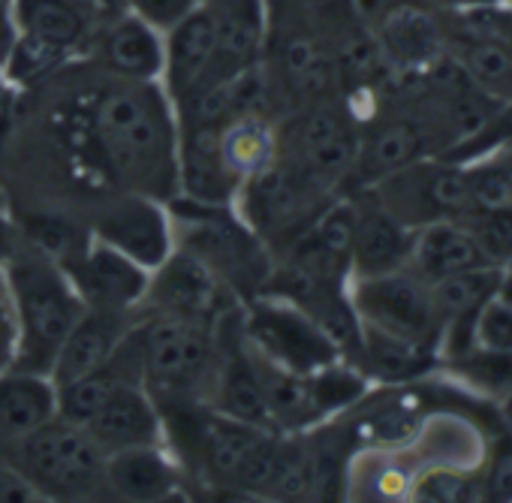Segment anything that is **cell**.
<instances>
[{
    "label": "cell",
    "instance_id": "obj_24",
    "mask_svg": "<svg viewBox=\"0 0 512 503\" xmlns=\"http://www.w3.org/2000/svg\"><path fill=\"white\" fill-rule=\"evenodd\" d=\"M428 145H431V133L422 121H413V118L389 121V124L377 127L365 142H359L353 172L365 184H374V181L422 160Z\"/></svg>",
    "mask_w": 512,
    "mask_h": 503
},
{
    "label": "cell",
    "instance_id": "obj_32",
    "mask_svg": "<svg viewBox=\"0 0 512 503\" xmlns=\"http://www.w3.org/2000/svg\"><path fill=\"white\" fill-rule=\"evenodd\" d=\"M482 247V254L494 263L503 266L512 260V205L500 208H476L458 217Z\"/></svg>",
    "mask_w": 512,
    "mask_h": 503
},
{
    "label": "cell",
    "instance_id": "obj_17",
    "mask_svg": "<svg viewBox=\"0 0 512 503\" xmlns=\"http://www.w3.org/2000/svg\"><path fill=\"white\" fill-rule=\"evenodd\" d=\"M85 431L106 455L130 446L166 443L160 407L139 383H121L85 425Z\"/></svg>",
    "mask_w": 512,
    "mask_h": 503
},
{
    "label": "cell",
    "instance_id": "obj_33",
    "mask_svg": "<svg viewBox=\"0 0 512 503\" xmlns=\"http://www.w3.org/2000/svg\"><path fill=\"white\" fill-rule=\"evenodd\" d=\"M413 497L431 503H473L482 500V482L455 467H431L416 479Z\"/></svg>",
    "mask_w": 512,
    "mask_h": 503
},
{
    "label": "cell",
    "instance_id": "obj_20",
    "mask_svg": "<svg viewBox=\"0 0 512 503\" xmlns=\"http://www.w3.org/2000/svg\"><path fill=\"white\" fill-rule=\"evenodd\" d=\"M106 494L118 500H163L181 485L178 458L166 452V443L130 446L106 455Z\"/></svg>",
    "mask_w": 512,
    "mask_h": 503
},
{
    "label": "cell",
    "instance_id": "obj_27",
    "mask_svg": "<svg viewBox=\"0 0 512 503\" xmlns=\"http://www.w3.org/2000/svg\"><path fill=\"white\" fill-rule=\"evenodd\" d=\"M220 151L238 181L263 169L278 154V133L253 112L235 115L220 130Z\"/></svg>",
    "mask_w": 512,
    "mask_h": 503
},
{
    "label": "cell",
    "instance_id": "obj_39",
    "mask_svg": "<svg viewBox=\"0 0 512 503\" xmlns=\"http://www.w3.org/2000/svg\"><path fill=\"white\" fill-rule=\"evenodd\" d=\"M497 166L503 169V178H506V184H509V193H512V145H506L497 157Z\"/></svg>",
    "mask_w": 512,
    "mask_h": 503
},
{
    "label": "cell",
    "instance_id": "obj_23",
    "mask_svg": "<svg viewBox=\"0 0 512 503\" xmlns=\"http://www.w3.org/2000/svg\"><path fill=\"white\" fill-rule=\"evenodd\" d=\"M479 266H494V263L482 254L473 232L461 220H431L416 229L410 269L422 281L434 284L446 275L479 269Z\"/></svg>",
    "mask_w": 512,
    "mask_h": 503
},
{
    "label": "cell",
    "instance_id": "obj_2",
    "mask_svg": "<svg viewBox=\"0 0 512 503\" xmlns=\"http://www.w3.org/2000/svg\"><path fill=\"white\" fill-rule=\"evenodd\" d=\"M118 356L157 401H208L220 365L217 326L142 314L130 323Z\"/></svg>",
    "mask_w": 512,
    "mask_h": 503
},
{
    "label": "cell",
    "instance_id": "obj_38",
    "mask_svg": "<svg viewBox=\"0 0 512 503\" xmlns=\"http://www.w3.org/2000/svg\"><path fill=\"white\" fill-rule=\"evenodd\" d=\"M497 299L512 305V260L500 266V284H497Z\"/></svg>",
    "mask_w": 512,
    "mask_h": 503
},
{
    "label": "cell",
    "instance_id": "obj_11",
    "mask_svg": "<svg viewBox=\"0 0 512 503\" xmlns=\"http://www.w3.org/2000/svg\"><path fill=\"white\" fill-rule=\"evenodd\" d=\"M232 296L235 293L193 254L172 247V254L151 272L142 305L148 314L220 326V320L232 311Z\"/></svg>",
    "mask_w": 512,
    "mask_h": 503
},
{
    "label": "cell",
    "instance_id": "obj_15",
    "mask_svg": "<svg viewBox=\"0 0 512 503\" xmlns=\"http://www.w3.org/2000/svg\"><path fill=\"white\" fill-rule=\"evenodd\" d=\"M178 121V196L202 205H232L241 181L223 160L220 121Z\"/></svg>",
    "mask_w": 512,
    "mask_h": 503
},
{
    "label": "cell",
    "instance_id": "obj_13",
    "mask_svg": "<svg viewBox=\"0 0 512 503\" xmlns=\"http://www.w3.org/2000/svg\"><path fill=\"white\" fill-rule=\"evenodd\" d=\"M163 91L172 103V109L193 100L202 88L229 79L220 67V40H217V22L214 13L199 4L193 13H187L175 28L166 31L163 43Z\"/></svg>",
    "mask_w": 512,
    "mask_h": 503
},
{
    "label": "cell",
    "instance_id": "obj_1",
    "mask_svg": "<svg viewBox=\"0 0 512 503\" xmlns=\"http://www.w3.org/2000/svg\"><path fill=\"white\" fill-rule=\"evenodd\" d=\"M85 136L124 190L160 202L178 196V121L157 82L115 76L91 97Z\"/></svg>",
    "mask_w": 512,
    "mask_h": 503
},
{
    "label": "cell",
    "instance_id": "obj_10",
    "mask_svg": "<svg viewBox=\"0 0 512 503\" xmlns=\"http://www.w3.org/2000/svg\"><path fill=\"white\" fill-rule=\"evenodd\" d=\"M278 154L329 190L341 178L353 175L359 136L341 109L323 103L290 121L287 133L278 136Z\"/></svg>",
    "mask_w": 512,
    "mask_h": 503
},
{
    "label": "cell",
    "instance_id": "obj_4",
    "mask_svg": "<svg viewBox=\"0 0 512 503\" xmlns=\"http://www.w3.org/2000/svg\"><path fill=\"white\" fill-rule=\"evenodd\" d=\"M169 214L175 247L193 254L232 293L244 296L266 290L275 266L272 250L238 214L229 211V205H202L175 196Z\"/></svg>",
    "mask_w": 512,
    "mask_h": 503
},
{
    "label": "cell",
    "instance_id": "obj_41",
    "mask_svg": "<svg viewBox=\"0 0 512 503\" xmlns=\"http://www.w3.org/2000/svg\"><path fill=\"white\" fill-rule=\"evenodd\" d=\"M446 4H464V7H473V4H488V0H446Z\"/></svg>",
    "mask_w": 512,
    "mask_h": 503
},
{
    "label": "cell",
    "instance_id": "obj_40",
    "mask_svg": "<svg viewBox=\"0 0 512 503\" xmlns=\"http://www.w3.org/2000/svg\"><path fill=\"white\" fill-rule=\"evenodd\" d=\"M503 419H506V425H509V431H512V395H509L506 404H503Z\"/></svg>",
    "mask_w": 512,
    "mask_h": 503
},
{
    "label": "cell",
    "instance_id": "obj_35",
    "mask_svg": "<svg viewBox=\"0 0 512 503\" xmlns=\"http://www.w3.org/2000/svg\"><path fill=\"white\" fill-rule=\"evenodd\" d=\"M467 184H470V205H473L470 211L512 205V193H509V184H506L503 169L497 166V160L470 166L467 169Z\"/></svg>",
    "mask_w": 512,
    "mask_h": 503
},
{
    "label": "cell",
    "instance_id": "obj_14",
    "mask_svg": "<svg viewBox=\"0 0 512 503\" xmlns=\"http://www.w3.org/2000/svg\"><path fill=\"white\" fill-rule=\"evenodd\" d=\"M64 272L70 275L85 308L112 314H136L151 278L148 269L97 238L85 244V250Z\"/></svg>",
    "mask_w": 512,
    "mask_h": 503
},
{
    "label": "cell",
    "instance_id": "obj_28",
    "mask_svg": "<svg viewBox=\"0 0 512 503\" xmlns=\"http://www.w3.org/2000/svg\"><path fill=\"white\" fill-rule=\"evenodd\" d=\"M359 359L380 380H407V377H416L419 371L428 368L431 347L413 344V341H404V338H395V335H386V332L371 329V326H362Z\"/></svg>",
    "mask_w": 512,
    "mask_h": 503
},
{
    "label": "cell",
    "instance_id": "obj_22",
    "mask_svg": "<svg viewBox=\"0 0 512 503\" xmlns=\"http://www.w3.org/2000/svg\"><path fill=\"white\" fill-rule=\"evenodd\" d=\"M55 416L58 392L49 377L16 368L0 374V458Z\"/></svg>",
    "mask_w": 512,
    "mask_h": 503
},
{
    "label": "cell",
    "instance_id": "obj_8",
    "mask_svg": "<svg viewBox=\"0 0 512 503\" xmlns=\"http://www.w3.org/2000/svg\"><path fill=\"white\" fill-rule=\"evenodd\" d=\"M350 302L362 326L425 347L440 341L443 323L434 311L431 287L410 266L374 278H353Z\"/></svg>",
    "mask_w": 512,
    "mask_h": 503
},
{
    "label": "cell",
    "instance_id": "obj_16",
    "mask_svg": "<svg viewBox=\"0 0 512 503\" xmlns=\"http://www.w3.org/2000/svg\"><path fill=\"white\" fill-rule=\"evenodd\" d=\"M359 7L368 19H374V43L389 64L419 70L440 58L443 31L434 16L413 0H362Z\"/></svg>",
    "mask_w": 512,
    "mask_h": 503
},
{
    "label": "cell",
    "instance_id": "obj_5",
    "mask_svg": "<svg viewBox=\"0 0 512 503\" xmlns=\"http://www.w3.org/2000/svg\"><path fill=\"white\" fill-rule=\"evenodd\" d=\"M0 461H7L37 497L82 500L106 494V452L82 425L61 416L31 431Z\"/></svg>",
    "mask_w": 512,
    "mask_h": 503
},
{
    "label": "cell",
    "instance_id": "obj_31",
    "mask_svg": "<svg viewBox=\"0 0 512 503\" xmlns=\"http://www.w3.org/2000/svg\"><path fill=\"white\" fill-rule=\"evenodd\" d=\"M121 383H133V380L112 359L109 365H103V368H97V371H91L85 377H76L70 383L55 386V392H58V416L85 428Z\"/></svg>",
    "mask_w": 512,
    "mask_h": 503
},
{
    "label": "cell",
    "instance_id": "obj_3",
    "mask_svg": "<svg viewBox=\"0 0 512 503\" xmlns=\"http://www.w3.org/2000/svg\"><path fill=\"white\" fill-rule=\"evenodd\" d=\"M4 287L16 326L10 368L49 377L64 338L85 311L76 287L64 266L31 244L10 250L4 260Z\"/></svg>",
    "mask_w": 512,
    "mask_h": 503
},
{
    "label": "cell",
    "instance_id": "obj_21",
    "mask_svg": "<svg viewBox=\"0 0 512 503\" xmlns=\"http://www.w3.org/2000/svg\"><path fill=\"white\" fill-rule=\"evenodd\" d=\"M97 55L103 67L130 82H160L163 76V40L160 31L133 13H118L97 34Z\"/></svg>",
    "mask_w": 512,
    "mask_h": 503
},
{
    "label": "cell",
    "instance_id": "obj_18",
    "mask_svg": "<svg viewBox=\"0 0 512 503\" xmlns=\"http://www.w3.org/2000/svg\"><path fill=\"white\" fill-rule=\"evenodd\" d=\"M413 238H416V229L401 223L395 214H389L377 199H371L368 205H359L350 275L374 278V275H386V272H398L410 266Z\"/></svg>",
    "mask_w": 512,
    "mask_h": 503
},
{
    "label": "cell",
    "instance_id": "obj_36",
    "mask_svg": "<svg viewBox=\"0 0 512 503\" xmlns=\"http://www.w3.org/2000/svg\"><path fill=\"white\" fill-rule=\"evenodd\" d=\"M202 0H124V7H130L133 16L148 22L157 31L175 28L187 13H193Z\"/></svg>",
    "mask_w": 512,
    "mask_h": 503
},
{
    "label": "cell",
    "instance_id": "obj_26",
    "mask_svg": "<svg viewBox=\"0 0 512 503\" xmlns=\"http://www.w3.org/2000/svg\"><path fill=\"white\" fill-rule=\"evenodd\" d=\"M455 61L464 67L470 82L491 100L512 97V43L491 34H467L458 43Z\"/></svg>",
    "mask_w": 512,
    "mask_h": 503
},
{
    "label": "cell",
    "instance_id": "obj_12",
    "mask_svg": "<svg viewBox=\"0 0 512 503\" xmlns=\"http://www.w3.org/2000/svg\"><path fill=\"white\" fill-rule=\"evenodd\" d=\"M94 238L154 272L175 247L169 208L145 193H124L100 205L91 220Z\"/></svg>",
    "mask_w": 512,
    "mask_h": 503
},
{
    "label": "cell",
    "instance_id": "obj_30",
    "mask_svg": "<svg viewBox=\"0 0 512 503\" xmlns=\"http://www.w3.org/2000/svg\"><path fill=\"white\" fill-rule=\"evenodd\" d=\"M70 58H73V52H67L43 37L16 34L4 61H0V70H4V82H13L19 88H34V85L46 82L49 76H55Z\"/></svg>",
    "mask_w": 512,
    "mask_h": 503
},
{
    "label": "cell",
    "instance_id": "obj_25",
    "mask_svg": "<svg viewBox=\"0 0 512 503\" xmlns=\"http://www.w3.org/2000/svg\"><path fill=\"white\" fill-rule=\"evenodd\" d=\"M10 7V22L19 34L43 37L73 55L94 34L85 0H10Z\"/></svg>",
    "mask_w": 512,
    "mask_h": 503
},
{
    "label": "cell",
    "instance_id": "obj_6",
    "mask_svg": "<svg viewBox=\"0 0 512 503\" xmlns=\"http://www.w3.org/2000/svg\"><path fill=\"white\" fill-rule=\"evenodd\" d=\"M326 193V187H320L290 160L275 154V160H269L263 169H256L241 181L235 193L238 217L269 250L287 247L329 205L323 199Z\"/></svg>",
    "mask_w": 512,
    "mask_h": 503
},
{
    "label": "cell",
    "instance_id": "obj_19",
    "mask_svg": "<svg viewBox=\"0 0 512 503\" xmlns=\"http://www.w3.org/2000/svg\"><path fill=\"white\" fill-rule=\"evenodd\" d=\"M130 323H133V314L85 308L82 317L76 320V326L70 329V335L64 338V344L52 362L49 380L55 386H61V383H70L76 377H85V374L109 365L115 350L121 347Z\"/></svg>",
    "mask_w": 512,
    "mask_h": 503
},
{
    "label": "cell",
    "instance_id": "obj_34",
    "mask_svg": "<svg viewBox=\"0 0 512 503\" xmlns=\"http://www.w3.org/2000/svg\"><path fill=\"white\" fill-rule=\"evenodd\" d=\"M473 341H476V350L512 356V305L497 299V296H491L476 311Z\"/></svg>",
    "mask_w": 512,
    "mask_h": 503
},
{
    "label": "cell",
    "instance_id": "obj_37",
    "mask_svg": "<svg viewBox=\"0 0 512 503\" xmlns=\"http://www.w3.org/2000/svg\"><path fill=\"white\" fill-rule=\"evenodd\" d=\"M485 500H512V440H506L491 464L488 479L482 482Z\"/></svg>",
    "mask_w": 512,
    "mask_h": 503
},
{
    "label": "cell",
    "instance_id": "obj_7",
    "mask_svg": "<svg viewBox=\"0 0 512 503\" xmlns=\"http://www.w3.org/2000/svg\"><path fill=\"white\" fill-rule=\"evenodd\" d=\"M241 338L256 356L293 374H317L344 359L338 344L302 308L278 296L250 302L241 317Z\"/></svg>",
    "mask_w": 512,
    "mask_h": 503
},
{
    "label": "cell",
    "instance_id": "obj_9",
    "mask_svg": "<svg viewBox=\"0 0 512 503\" xmlns=\"http://www.w3.org/2000/svg\"><path fill=\"white\" fill-rule=\"evenodd\" d=\"M374 199L413 229L431 220H458L473 208L467 169L422 160L380 178L374 184Z\"/></svg>",
    "mask_w": 512,
    "mask_h": 503
},
{
    "label": "cell",
    "instance_id": "obj_29",
    "mask_svg": "<svg viewBox=\"0 0 512 503\" xmlns=\"http://www.w3.org/2000/svg\"><path fill=\"white\" fill-rule=\"evenodd\" d=\"M497 284H500V266H479V269L446 275L428 287H431L434 311L440 323H446L452 317L482 308L491 296H497Z\"/></svg>",
    "mask_w": 512,
    "mask_h": 503
}]
</instances>
